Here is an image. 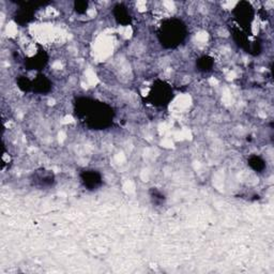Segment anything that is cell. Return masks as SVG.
Returning <instances> with one entry per match:
<instances>
[{
    "mask_svg": "<svg viewBox=\"0 0 274 274\" xmlns=\"http://www.w3.org/2000/svg\"><path fill=\"white\" fill-rule=\"evenodd\" d=\"M75 113L81 122L95 130H102L109 126L114 119L112 107L89 98L78 99L75 104Z\"/></svg>",
    "mask_w": 274,
    "mask_h": 274,
    "instance_id": "obj_1",
    "label": "cell"
},
{
    "mask_svg": "<svg viewBox=\"0 0 274 274\" xmlns=\"http://www.w3.org/2000/svg\"><path fill=\"white\" fill-rule=\"evenodd\" d=\"M157 37H159L160 43L165 49H174L181 44L185 39L186 27L180 20H166L160 26Z\"/></svg>",
    "mask_w": 274,
    "mask_h": 274,
    "instance_id": "obj_2",
    "label": "cell"
},
{
    "mask_svg": "<svg viewBox=\"0 0 274 274\" xmlns=\"http://www.w3.org/2000/svg\"><path fill=\"white\" fill-rule=\"evenodd\" d=\"M174 98L172 87L165 81L156 80L151 87L147 100L155 107H164L171 103Z\"/></svg>",
    "mask_w": 274,
    "mask_h": 274,
    "instance_id": "obj_3",
    "label": "cell"
},
{
    "mask_svg": "<svg viewBox=\"0 0 274 274\" xmlns=\"http://www.w3.org/2000/svg\"><path fill=\"white\" fill-rule=\"evenodd\" d=\"M234 15L235 19L237 20L238 24L240 25V29L243 30H247L249 27V25L252 24V22L254 20L255 12L252 5H250L247 1H241L237 4V7L234 10Z\"/></svg>",
    "mask_w": 274,
    "mask_h": 274,
    "instance_id": "obj_4",
    "label": "cell"
},
{
    "mask_svg": "<svg viewBox=\"0 0 274 274\" xmlns=\"http://www.w3.org/2000/svg\"><path fill=\"white\" fill-rule=\"evenodd\" d=\"M80 181L84 184L87 190L95 191L100 188L103 183V179L101 174L95 170H87L81 172Z\"/></svg>",
    "mask_w": 274,
    "mask_h": 274,
    "instance_id": "obj_5",
    "label": "cell"
},
{
    "mask_svg": "<svg viewBox=\"0 0 274 274\" xmlns=\"http://www.w3.org/2000/svg\"><path fill=\"white\" fill-rule=\"evenodd\" d=\"M114 17L116 22L118 23L119 25L121 26H127L129 24H131L132 21V16L131 13L129 12L126 7H125L124 4H117L114 8Z\"/></svg>",
    "mask_w": 274,
    "mask_h": 274,
    "instance_id": "obj_6",
    "label": "cell"
},
{
    "mask_svg": "<svg viewBox=\"0 0 274 274\" xmlns=\"http://www.w3.org/2000/svg\"><path fill=\"white\" fill-rule=\"evenodd\" d=\"M48 59V55L44 51H39L25 61V66L28 68V70H41L46 66V63L49 61Z\"/></svg>",
    "mask_w": 274,
    "mask_h": 274,
    "instance_id": "obj_7",
    "label": "cell"
},
{
    "mask_svg": "<svg viewBox=\"0 0 274 274\" xmlns=\"http://www.w3.org/2000/svg\"><path fill=\"white\" fill-rule=\"evenodd\" d=\"M51 90V81L42 74H39L36 79L32 80V91L37 93H49Z\"/></svg>",
    "mask_w": 274,
    "mask_h": 274,
    "instance_id": "obj_8",
    "label": "cell"
},
{
    "mask_svg": "<svg viewBox=\"0 0 274 274\" xmlns=\"http://www.w3.org/2000/svg\"><path fill=\"white\" fill-rule=\"evenodd\" d=\"M213 59L209 56H202L200 58H198V60L196 61V66L198 70L201 72H209L211 71L213 68Z\"/></svg>",
    "mask_w": 274,
    "mask_h": 274,
    "instance_id": "obj_9",
    "label": "cell"
},
{
    "mask_svg": "<svg viewBox=\"0 0 274 274\" xmlns=\"http://www.w3.org/2000/svg\"><path fill=\"white\" fill-rule=\"evenodd\" d=\"M248 163H249V167L255 172L261 173V172H264L265 168H266V162L258 155L249 156V160H248Z\"/></svg>",
    "mask_w": 274,
    "mask_h": 274,
    "instance_id": "obj_10",
    "label": "cell"
},
{
    "mask_svg": "<svg viewBox=\"0 0 274 274\" xmlns=\"http://www.w3.org/2000/svg\"><path fill=\"white\" fill-rule=\"evenodd\" d=\"M17 86H19V88L24 91V92H29V91H32V80H30L29 78L25 77V76H20L19 79L16 80Z\"/></svg>",
    "mask_w": 274,
    "mask_h": 274,
    "instance_id": "obj_11",
    "label": "cell"
},
{
    "mask_svg": "<svg viewBox=\"0 0 274 274\" xmlns=\"http://www.w3.org/2000/svg\"><path fill=\"white\" fill-rule=\"evenodd\" d=\"M89 7L88 1H84V0H80V1H75L74 2V9L79 14H84L87 12Z\"/></svg>",
    "mask_w": 274,
    "mask_h": 274,
    "instance_id": "obj_12",
    "label": "cell"
}]
</instances>
